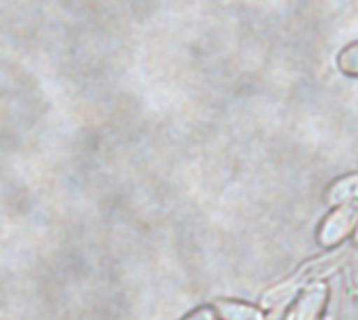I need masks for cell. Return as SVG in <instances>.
Instances as JSON below:
<instances>
[{"label":"cell","instance_id":"obj_1","mask_svg":"<svg viewBox=\"0 0 358 320\" xmlns=\"http://www.w3.org/2000/svg\"><path fill=\"white\" fill-rule=\"evenodd\" d=\"M355 205H346V208H340L338 212H334L325 222H323V228H321V243L323 245H338L346 233L352 228L355 224Z\"/></svg>","mask_w":358,"mask_h":320},{"label":"cell","instance_id":"obj_2","mask_svg":"<svg viewBox=\"0 0 358 320\" xmlns=\"http://www.w3.org/2000/svg\"><path fill=\"white\" fill-rule=\"evenodd\" d=\"M325 296L327 291L323 285H315L313 289H308L306 296L298 300L289 320H317L325 306Z\"/></svg>","mask_w":358,"mask_h":320},{"label":"cell","instance_id":"obj_3","mask_svg":"<svg viewBox=\"0 0 358 320\" xmlns=\"http://www.w3.org/2000/svg\"><path fill=\"white\" fill-rule=\"evenodd\" d=\"M216 314L224 320H262V312L256 310L250 304L233 302V300H220L214 306Z\"/></svg>","mask_w":358,"mask_h":320},{"label":"cell","instance_id":"obj_4","mask_svg":"<svg viewBox=\"0 0 358 320\" xmlns=\"http://www.w3.org/2000/svg\"><path fill=\"white\" fill-rule=\"evenodd\" d=\"M358 195V178H342L340 182H336L329 191V201L331 203H342L346 199H352Z\"/></svg>","mask_w":358,"mask_h":320},{"label":"cell","instance_id":"obj_5","mask_svg":"<svg viewBox=\"0 0 358 320\" xmlns=\"http://www.w3.org/2000/svg\"><path fill=\"white\" fill-rule=\"evenodd\" d=\"M216 319H218L216 310H214V308H210V306H203V308L193 310L189 317H185L182 320H216Z\"/></svg>","mask_w":358,"mask_h":320},{"label":"cell","instance_id":"obj_6","mask_svg":"<svg viewBox=\"0 0 358 320\" xmlns=\"http://www.w3.org/2000/svg\"><path fill=\"white\" fill-rule=\"evenodd\" d=\"M357 243H358V226H357Z\"/></svg>","mask_w":358,"mask_h":320}]
</instances>
